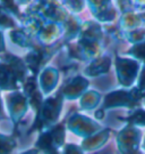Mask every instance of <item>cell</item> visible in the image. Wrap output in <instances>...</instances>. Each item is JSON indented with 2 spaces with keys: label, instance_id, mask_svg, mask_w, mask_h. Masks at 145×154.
I'll return each mask as SVG.
<instances>
[{
  "label": "cell",
  "instance_id": "6da1fadb",
  "mask_svg": "<svg viewBox=\"0 0 145 154\" xmlns=\"http://www.w3.org/2000/svg\"><path fill=\"white\" fill-rule=\"evenodd\" d=\"M31 75L24 58L9 53L0 55V90L16 91L22 90L27 78Z\"/></svg>",
  "mask_w": 145,
  "mask_h": 154
},
{
  "label": "cell",
  "instance_id": "8992f818",
  "mask_svg": "<svg viewBox=\"0 0 145 154\" xmlns=\"http://www.w3.org/2000/svg\"><path fill=\"white\" fill-rule=\"evenodd\" d=\"M60 79V72L54 66H45L38 75V83L41 91L45 97L52 95L58 87Z\"/></svg>",
  "mask_w": 145,
  "mask_h": 154
},
{
  "label": "cell",
  "instance_id": "7a4b0ae2",
  "mask_svg": "<svg viewBox=\"0 0 145 154\" xmlns=\"http://www.w3.org/2000/svg\"><path fill=\"white\" fill-rule=\"evenodd\" d=\"M64 100V97L59 90L54 95L45 97L38 114L34 116V121L28 130V134H32L33 131L41 132L57 125L62 112Z\"/></svg>",
  "mask_w": 145,
  "mask_h": 154
},
{
  "label": "cell",
  "instance_id": "2e32d148",
  "mask_svg": "<svg viewBox=\"0 0 145 154\" xmlns=\"http://www.w3.org/2000/svg\"><path fill=\"white\" fill-rule=\"evenodd\" d=\"M6 53V41L5 35H4V31L0 30V55Z\"/></svg>",
  "mask_w": 145,
  "mask_h": 154
},
{
  "label": "cell",
  "instance_id": "5bb4252c",
  "mask_svg": "<svg viewBox=\"0 0 145 154\" xmlns=\"http://www.w3.org/2000/svg\"><path fill=\"white\" fill-rule=\"evenodd\" d=\"M84 5H85V0H65L64 1V7L71 15L81 13L84 8Z\"/></svg>",
  "mask_w": 145,
  "mask_h": 154
},
{
  "label": "cell",
  "instance_id": "52a82bcc",
  "mask_svg": "<svg viewBox=\"0 0 145 154\" xmlns=\"http://www.w3.org/2000/svg\"><path fill=\"white\" fill-rule=\"evenodd\" d=\"M88 87V81L82 75H75L71 78L69 81L65 83L59 89L60 94L62 95L64 99L73 100V99L81 98L86 93V89Z\"/></svg>",
  "mask_w": 145,
  "mask_h": 154
},
{
  "label": "cell",
  "instance_id": "4fadbf2b",
  "mask_svg": "<svg viewBox=\"0 0 145 154\" xmlns=\"http://www.w3.org/2000/svg\"><path fill=\"white\" fill-rule=\"evenodd\" d=\"M16 146L17 140L14 136L0 132V154H11Z\"/></svg>",
  "mask_w": 145,
  "mask_h": 154
},
{
  "label": "cell",
  "instance_id": "ffe728a7",
  "mask_svg": "<svg viewBox=\"0 0 145 154\" xmlns=\"http://www.w3.org/2000/svg\"><path fill=\"white\" fill-rule=\"evenodd\" d=\"M48 1H51V2H56V4H60V5H64L65 0H48Z\"/></svg>",
  "mask_w": 145,
  "mask_h": 154
},
{
  "label": "cell",
  "instance_id": "7c38bea8",
  "mask_svg": "<svg viewBox=\"0 0 145 154\" xmlns=\"http://www.w3.org/2000/svg\"><path fill=\"white\" fill-rule=\"evenodd\" d=\"M16 17L11 15L9 11L5 9L2 6H0V30H13L18 28L16 23Z\"/></svg>",
  "mask_w": 145,
  "mask_h": 154
},
{
  "label": "cell",
  "instance_id": "ac0fdd59",
  "mask_svg": "<svg viewBox=\"0 0 145 154\" xmlns=\"http://www.w3.org/2000/svg\"><path fill=\"white\" fill-rule=\"evenodd\" d=\"M16 5L19 7V6H28L32 4V0H15Z\"/></svg>",
  "mask_w": 145,
  "mask_h": 154
},
{
  "label": "cell",
  "instance_id": "277c9868",
  "mask_svg": "<svg viewBox=\"0 0 145 154\" xmlns=\"http://www.w3.org/2000/svg\"><path fill=\"white\" fill-rule=\"evenodd\" d=\"M6 103H7L8 116L14 125V131H16L17 127L19 126V122L23 120L30 107L28 99L26 95L23 93V90H16L7 94Z\"/></svg>",
  "mask_w": 145,
  "mask_h": 154
},
{
  "label": "cell",
  "instance_id": "5b68a950",
  "mask_svg": "<svg viewBox=\"0 0 145 154\" xmlns=\"http://www.w3.org/2000/svg\"><path fill=\"white\" fill-rule=\"evenodd\" d=\"M64 24L51 22V21H44L40 30L35 34V39L38 40L40 46L54 47V46H57L59 41H64Z\"/></svg>",
  "mask_w": 145,
  "mask_h": 154
},
{
  "label": "cell",
  "instance_id": "9a60e30c",
  "mask_svg": "<svg viewBox=\"0 0 145 154\" xmlns=\"http://www.w3.org/2000/svg\"><path fill=\"white\" fill-rule=\"evenodd\" d=\"M83 151L84 149H82V146L77 147L75 144H66L62 147L61 154H83Z\"/></svg>",
  "mask_w": 145,
  "mask_h": 154
},
{
  "label": "cell",
  "instance_id": "3957f363",
  "mask_svg": "<svg viewBox=\"0 0 145 154\" xmlns=\"http://www.w3.org/2000/svg\"><path fill=\"white\" fill-rule=\"evenodd\" d=\"M66 129L67 125L66 121H64L58 122L57 125L39 132L38 140L34 144V147L43 154L62 149L66 139Z\"/></svg>",
  "mask_w": 145,
  "mask_h": 154
},
{
  "label": "cell",
  "instance_id": "e0dca14e",
  "mask_svg": "<svg viewBox=\"0 0 145 154\" xmlns=\"http://www.w3.org/2000/svg\"><path fill=\"white\" fill-rule=\"evenodd\" d=\"M18 154H40V151L38 149H35L34 146H33L32 149H25V151H22L19 152Z\"/></svg>",
  "mask_w": 145,
  "mask_h": 154
},
{
  "label": "cell",
  "instance_id": "ba28073f",
  "mask_svg": "<svg viewBox=\"0 0 145 154\" xmlns=\"http://www.w3.org/2000/svg\"><path fill=\"white\" fill-rule=\"evenodd\" d=\"M66 125H67V129H69L71 132L83 136L84 138H87L93 135L94 130L90 129V127L93 128L95 123L87 116H84L78 113H74L66 121Z\"/></svg>",
  "mask_w": 145,
  "mask_h": 154
},
{
  "label": "cell",
  "instance_id": "d6986e66",
  "mask_svg": "<svg viewBox=\"0 0 145 154\" xmlns=\"http://www.w3.org/2000/svg\"><path fill=\"white\" fill-rule=\"evenodd\" d=\"M2 118H4V109H2V104H1V97H0V119H2Z\"/></svg>",
  "mask_w": 145,
  "mask_h": 154
},
{
  "label": "cell",
  "instance_id": "8fae6325",
  "mask_svg": "<svg viewBox=\"0 0 145 154\" xmlns=\"http://www.w3.org/2000/svg\"><path fill=\"white\" fill-rule=\"evenodd\" d=\"M100 99V95L94 90H87L80 98V107L83 111H88L95 107Z\"/></svg>",
  "mask_w": 145,
  "mask_h": 154
},
{
  "label": "cell",
  "instance_id": "30bf717a",
  "mask_svg": "<svg viewBox=\"0 0 145 154\" xmlns=\"http://www.w3.org/2000/svg\"><path fill=\"white\" fill-rule=\"evenodd\" d=\"M109 65H110V61H108L107 58H97L86 67L84 73L87 77H97L99 74L107 72Z\"/></svg>",
  "mask_w": 145,
  "mask_h": 154
},
{
  "label": "cell",
  "instance_id": "9c48e42d",
  "mask_svg": "<svg viewBox=\"0 0 145 154\" xmlns=\"http://www.w3.org/2000/svg\"><path fill=\"white\" fill-rule=\"evenodd\" d=\"M32 34L28 33L26 30L18 26L16 29H13L9 31V38L13 44H15L16 46L21 47V48H25V49H32L36 45L34 44L32 39Z\"/></svg>",
  "mask_w": 145,
  "mask_h": 154
}]
</instances>
